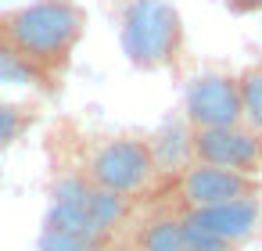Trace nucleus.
Returning a JSON list of instances; mask_svg holds the SVG:
<instances>
[{
	"instance_id": "nucleus-4",
	"label": "nucleus",
	"mask_w": 262,
	"mask_h": 251,
	"mask_svg": "<svg viewBox=\"0 0 262 251\" xmlns=\"http://www.w3.org/2000/svg\"><path fill=\"white\" fill-rule=\"evenodd\" d=\"M183 122L190 129H215L244 122L241 83L230 72H201L187 83L183 94Z\"/></svg>"
},
{
	"instance_id": "nucleus-15",
	"label": "nucleus",
	"mask_w": 262,
	"mask_h": 251,
	"mask_svg": "<svg viewBox=\"0 0 262 251\" xmlns=\"http://www.w3.org/2000/svg\"><path fill=\"white\" fill-rule=\"evenodd\" d=\"M226 4H230L233 11H241V15H248V11H262V0H226Z\"/></svg>"
},
{
	"instance_id": "nucleus-11",
	"label": "nucleus",
	"mask_w": 262,
	"mask_h": 251,
	"mask_svg": "<svg viewBox=\"0 0 262 251\" xmlns=\"http://www.w3.org/2000/svg\"><path fill=\"white\" fill-rule=\"evenodd\" d=\"M176 219H180V237H183L187 251H241L237 244H230L215 230H208L194 212H176Z\"/></svg>"
},
{
	"instance_id": "nucleus-2",
	"label": "nucleus",
	"mask_w": 262,
	"mask_h": 251,
	"mask_svg": "<svg viewBox=\"0 0 262 251\" xmlns=\"http://www.w3.org/2000/svg\"><path fill=\"white\" fill-rule=\"evenodd\" d=\"M119 43L129 65L155 72L183 54V22L169 0H126L119 11Z\"/></svg>"
},
{
	"instance_id": "nucleus-14",
	"label": "nucleus",
	"mask_w": 262,
	"mask_h": 251,
	"mask_svg": "<svg viewBox=\"0 0 262 251\" xmlns=\"http://www.w3.org/2000/svg\"><path fill=\"white\" fill-rule=\"evenodd\" d=\"M29 122H33V115H29L26 108L0 101V151L11 147V144H15L26 129H29Z\"/></svg>"
},
{
	"instance_id": "nucleus-5",
	"label": "nucleus",
	"mask_w": 262,
	"mask_h": 251,
	"mask_svg": "<svg viewBox=\"0 0 262 251\" xmlns=\"http://www.w3.org/2000/svg\"><path fill=\"white\" fill-rule=\"evenodd\" d=\"M255 194H262L258 176H244V172H233V169L190 162L183 172H176V197H180L183 212L215 208V204L255 197Z\"/></svg>"
},
{
	"instance_id": "nucleus-3",
	"label": "nucleus",
	"mask_w": 262,
	"mask_h": 251,
	"mask_svg": "<svg viewBox=\"0 0 262 251\" xmlns=\"http://www.w3.org/2000/svg\"><path fill=\"white\" fill-rule=\"evenodd\" d=\"M83 176L112 194H122L133 201V194L147 190L158 176L147 136H108L94 144V151L83 162Z\"/></svg>"
},
{
	"instance_id": "nucleus-8",
	"label": "nucleus",
	"mask_w": 262,
	"mask_h": 251,
	"mask_svg": "<svg viewBox=\"0 0 262 251\" xmlns=\"http://www.w3.org/2000/svg\"><path fill=\"white\" fill-rule=\"evenodd\" d=\"M112 237L72 219V215H61V212H47L43 219V230H40V240H36V251H108Z\"/></svg>"
},
{
	"instance_id": "nucleus-10",
	"label": "nucleus",
	"mask_w": 262,
	"mask_h": 251,
	"mask_svg": "<svg viewBox=\"0 0 262 251\" xmlns=\"http://www.w3.org/2000/svg\"><path fill=\"white\" fill-rule=\"evenodd\" d=\"M137 251H187V247H183V237H180V219H176V212H172V215H155V219L140 230Z\"/></svg>"
},
{
	"instance_id": "nucleus-1",
	"label": "nucleus",
	"mask_w": 262,
	"mask_h": 251,
	"mask_svg": "<svg viewBox=\"0 0 262 251\" xmlns=\"http://www.w3.org/2000/svg\"><path fill=\"white\" fill-rule=\"evenodd\" d=\"M86 15L72 0H36L0 18V40L18 51L51 86L83 40Z\"/></svg>"
},
{
	"instance_id": "nucleus-6",
	"label": "nucleus",
	"mask_w": 262,
	"mask_h": 251,
	"mask_svg": "<svg viewBox=\"0 0 262 251\" xmlns=\"http://www.w3.org/2000/svg\"><path fill=\"white\" fill-rule=\"evenodd\" d=\"M194 162L233 169L244 176H255L262 169V136L248 129L244 122L237 126H215V129H194Z\"/></svg>"
},
{
	"instance_id": "nucleus-9",
	"label": "nucleus",
	"mask_w": 262,
	"mask_h": 251,
	"mask_svg": "<svg viewBox=\"0 0 262 251\" xmlns=\"http://www.w3.org/2000/svg\"><path fill=\"white\" fill-rule=\"evenodd\" d=\"M194 129L187 122H165L158 133L147 136L151 144V158L158 172H183L194 162Z\"/></svg>"
},
{
	"instance_id": "nucleus-12",
	"label": "nucleus",
	"mask_w": 262,
	"mask_h": 251,
	"mask_svg": "<svg viewBox=\"0 0 262 251\" xmlns=\"http://www.w3.org/2000/svg\"><path fill=\"white\" fill-rule=\"evenodd\" d=\"M0 83L4 86H40V90H54L18 51H11L4 40H0Z\"/></svg>"
},
{
	"instance_id": "nucleus-7",
	"label": "nucleus",
	"mask_w": 262,
	"mask_h": 251,
	"mask_svg": "<svg viewBox=\"0 0 262 251\" xmlns=\"http://www.w3.org/2000/svg\"><path fill=\"white\" fill-rule=\"evenodd\" d=\"M208 230H215L223 240L230 244H248L258 226H262V194L255 197H241V201H226V204H215V208H198L194 212Z\"/></svg>"
},
{
	"instance_id": "nucleus-13",
	"label": "nucleus",
	"mask_w": 262,
	"mask_h": 251,
	"mask_svg": "<svg viewBox=\"0 0 262 251\" xmlns=\"http://www.w3.org/2000/svg\"><path fill=\"white\" fill-rule=\"evenodd\" d=\"M241 83V108H244V126L262 136V65L244 69L237 76Z\"/></svg>"
}]
</instances>
